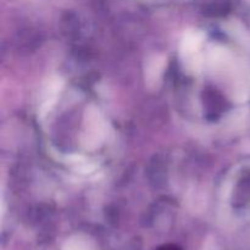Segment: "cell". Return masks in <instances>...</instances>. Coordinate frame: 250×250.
<instances>
[{
	"label": "cell",
	"mask_w": 250,
	"mask_h": 250,
	"mask_svg": "<svg viewBox=\"0 0 250 250\" xmlns=\"http://www.w3.org/2000/svg\"><path fill=\"white\" fill-rule=\"evenodd\" d=\"M159 250H180V249L176 248V247H164V248H161Z\"/></svg>",
	"instance_id": "cell-1"
}]
</instances>
